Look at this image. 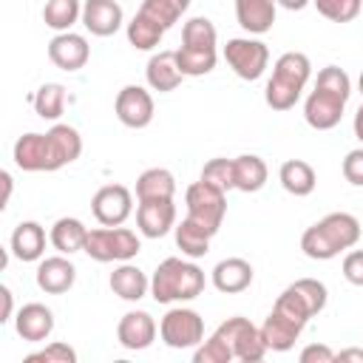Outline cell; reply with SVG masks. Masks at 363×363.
<instances>
[{"mask_svg": "<svg viewBox=\"0 0 363 363\" xmlns=\"http://www.w3.org/2000/svg\"><path fill=\"white\" fill-rule=\"evenodd\" d=\"M352 128H354V136L363 142V105L354 111V122H352Z\"/></svg>", "mask_w": 363, "mask_h": 363, "instance_id": "cell-48", "label": "cell"}, {"mask_svg": "<svg viewBox=\"0 0 363 363\" xmlns=\"http://www.w3.org/2000/svg\"><path fill=\"white\" fill-rule=\"evenodd\" d=\"M301 332H303V323L281 315L278 309H272L267 315V320L261 323V337L269 352H289L295 346V340L301 337Z\"/></svg>", "mask_w": 363, "mask_h": 363, "instance_id": "cell-21", "label": "cell"}, {"mask_svg": "<svg viewBox=\"0 0 363 363\" xmlns=\"http://www.w3.org/2000/svg\"><path fill=\"white\" fill-rule=\"evenodd\" d=\"M224 60L235 77L255 82L269 65V48L255 37H233L224 45Z\"/></svg>", "mask_w": 363, "mask_h": 363, "instance_id": "cell-11", "label": "cell"}, {"mask_svg": "<svg viewBox=\"0 0 363 363\" xmlns=\"http://www.w3.org/2000/svg\"><path fill=\"white\" fill-rule=\"evenodd\" d=\"M190 0H142L139 14H145L147 20H153L159 28H170L182 20V14L187 11Z\"/></svg>", "mask_w": 363, "mask_h": 363, "instance_id": "cell-33", "label": "cell"}, {"mask_svg": "<svg viewBox=\"0 0 363 363\" xmlns=\"http://www.w3.org/2000/svg\"><path fill=\"white\" fill-rule=\"evenodd\" d=\"M159 337L170 349H196L204 340V320L190 306H173L159 320Z\"/></svg>", "mask_w": 363, "mask_h": 363, "instance_id": "cell-9", "label": "cell"}, {"mask_svg": "<svg viewBox=\"0 0 363 363\" xmlns=\"http://www.w3.org/2000/svg\"><path fill=\"white\" fill-rule=\"evenodd\" d=\"M111 292L122 301H142L150 292V278L130 261H119V267L111 272Z\"/></svg>", "mask_w": 363, "mask_h": 363, "instance_id": "cell-25", "label": "cell"}, {"mask_svg": "<svg viewBox=\"0 0 363 363\" xmlns=\"http://www.w3.org/2000/svg\"><path fill=\"white\" fill-rule=\"evenodd\" d=\"M136 224L145 238H162L176 227V204L173 199H156V201H139L136 207Z\"/></svg>", "mask_w": 363, "mask_h": 363, "instance_id": "cell-18", "label": "cell"}, {"mask_svg": "<svg viewBox=\"0 0 363 363\" xmlns=\"http://www.w3.org/2000/svg\"><path fill=\"white\" fill-rule=\"evenodd\" d=\"M312 77V62L301 51H286L275 60L272 77L264 88V99L272 111H289L301 99L306 82Z\"/></svg>", "mask_w": 363, "mask_h": 363, "instance_id": "cell-5", "label": "cell"}, {"mask_svg": "<svg viewBox=\"0 0 363 363\" xmlns=\"http://www.w3.org/2000/svg\"><path fill=\"white\" fill-rule=\"evenodd\" d=\"M278 182H281V187L289 196L303 199V196H309L315 190L318 176H315V167L309 162H303V159H286L281 164V170H278Z\"/></svg>", "mask_w": 363, "mask_h": 363, "instance_id": "cell-27", "label": "cell"}, {"mask_svg": "<svg viewBox=\"0 0 363 363\" xmlns=\"http://www.w3.org/2000/svg\"><path fill=\"white\" fill-rule=\"evenodd\" d=\"M184 204H187V218L196 221L199 227H204L210 235H216L224 224L227 216V193L204 179L193 182L184 193Z\"/></svg>", "mask_w": 363, "mask_h": 363, "instance_id": "cell-8", "label": "cell"}, {"mask_svg": "<svg viewBox=\"0 0 363 363\" xmlns=\"http://www.w3.org/2000/svg\"><path fill=\"white\" fill-rule=\"evenodd\" d=\"M337 360L343 363V360H360L363 363V349H343V352H337Z\"/></svg>", "mask_w": 363, "mask_h": 363, "instance_id": "cell-47", "label": "cell"}, {"mask_svg": "<svg viewBox=\"0 0 363 363\" xmlns=\"http://www.w3.org/2000/svg\"><path fill=\"white\" fill-rule=\"evenodd\" d=\"M343 278L352 286H363V250H352L343 258Z\"/></svg>", "mask_w": 363, "mask_h": 363, "instance_id": "cell-42", "label": "cell"}, {"mask_svg": "<svg viewBox=\"0 0 363 363\" xmlns=\"http://www.w3.org/2000/svg\"><path fill=\"white\" fill-rule=\"evenodd\" d=\"M26 363H77V352H74L68 343L54 340V343H48V346L40 349V352L26 354Z\"/></svg>", "mask_w": 363, "mask_h": 363, "instance_id": "cell-40", "label": "cell"}, {"mask_svg": "<svg viewBox=\"0 0 363 363\" xmlns=\"http://www.w3.org/2000/svg\"><path fill=\"white\" fill-rule=\"evenodd\" d=\"M278 6H284L286 11H301V9H306L312 0H275Z\"/></svg>", "mask_w": 363, "mask_h": 363, "instance_id": "cell-46", "label": "cell"}, {"mask_svg": "<svg viewBox=\"0 0 363 363\" xmlns=\"http://www.w3.org/2000/svg\"><path fill=\"white\" fill-rule=\"evenodd\" d=\"M145 79L153 91L159 94H170L182 85L184 74L179 71V62H176V51H159L147 60L145 65Z\"/></svg>", "mask_w": 363, "mask_h": 363, "instance_id": "cell-22", "label": "cell"}, {"mask_svg": "<svg viewBox=\"0 0 363 363\" xmlns=\"http://www.w3.org/2000/svg\"><path fill=\"white\" fill-rule=\"evenodd\" d=\"M352 96V79L343 68L326 65L318 71L315 91H309L303 102V119L315 130H332L346 111V102Z\"/></svg>", "mask_w": 363, "mask_h": 363, "instance_id": "cell-2", "label": "cell"}, {"mask_svg": "<svg viewBox=\"0 0 363 363\" xmlns=\"http://www.w3.org/2000/svg\"><path fill=\"white\" fill-rule=\"evenodd\" d=\"M210 281L218 292L224 295H235V292H244L250 289L252 284V264L244 261V258H224L213 267L210 272Z\"/></svg>", "mask_w": 363, "mask_h": 363, "instance_id": "cell-20", "label": "cell"}, {"mask_svg": "<svg viewBox=\"0 0 363 363\" xmlns=\"http://www.w3.org/2000/svg\"><path fill=\"white\" fill-rule=\"evenodd\" d=\"M275 0H235V20L247 34H267L275 26Z\"/></svg>", "mask_w": 363, "mask_h": 363, "instance_id": "cell-23", "label": "cell"}, {"mask_svg": "<svg viewBox=\"0 0 363 363\" xmlns=\"http://www.w3.org/2000/svg\"><path fill=\"white\" fill-rule=\"evenodd\" d=\"M14 332L26 343H43L54 332V312L45 303H37V301L23 303L14 315Z\"/></svg>", "mask_w": 363, "mask_h": 363, "instance_id": "cell-17", "label": "cell"}, {"mask_svg": "<svg viewBox=\"0 0 363 363\" xmlns=\"http://www.w3.org/2000/svg\"><path fill=\"white\" fill-rule=\"evenodd\" d=\"M233 167H235V190L241 193H258L264 184H267V162L255 153H241L233 159Z\"/></svg>", "mask_w": 363, "mask_h": 363, "instance_id": "cell-29", "label": "cell"}, {"mask_svg": "<svg viewBox=\"0 0 363 363\" xmlns=\"http://www.w3.org/2000/svg\"><path fill=\"white\" fill-rule=\"evenodd\" d=\"M173 235H176V247L182 250V255H187V258H204L207 252H210V233L204 230V227H199L196 221H190L187 216L182 218V221H176V227H173Z\"/></svg>", "mask_w": 363, "mask_h": 363, "instance_id": "cell-30", "label": "cell"}, {"mask_svg": "<svg viewBox=\"0 0 363 363\" xmlns=\"http://www.w3.org/2000/svg\"><path fill=\"white\" fill-rule=\"evenodd\" d=\"M201 179L221 187L224 193L227 190H235V167H233V159H224V156H216L210 159L204 167H201Z\"/></svg>", "mask_w": 363, "mask_h": 363, "instance_id": "cell-39", "label": "cell"}, {"mask_svg": "<svg viewBox=\"0 0 363 363\" xmlns=\"http://www.w3.org/2000/svg\"><path fill=\"white\" fill-rule=\"evenodd\" d=\"M82 153V136L71 125H54L48 133H23L14 142L11 159L26 173H51L71 162H77Z\"/></svg>", "mask_w": 363, "mask_h": 363, "instance_id": "cell-1", "label": "cell"}, {"mask_svg": "<svg viewBox=\"0 0 363 363\" xmlns=\"http://www.w3.org/2000/svg\"><path fill=\"white\" fill-rule=\"evenodd\" d=\"M335 360H337V352H332L326 343H309L301 352V363H335Z\"/></svg>", "mask_w": 363, "mask_h": 363, "instance_id": "cell-43", "label": "cell"}, {"mask_svg": "<svg viewBox=\"0 0 363 363\" xmlns=\"http://www.w3.org/2000/svg\"><path fill=\"white\" fill-rule=\"evenodd\" d=\"M204 269L199 264L184 261V258H164L150 278V295L156 303H182V301H193L204 292Z\"/></svg>", "mask_w": 363, "mask_h": 363, "instance_id": "cell-4", "label": "cell"}, {"mask_svg": "<svg viewBox=\"0 0 363 363\" xmlns=\"http://www.w3.org/2000/svg\"><path fill=\"white\" fill-rule=\"evenodd\" d=\"M216 332L227 340V346L233 349V357L241 360V363H258L269 352L267 343H264V337H261V326H255L250 318L233 315Z\"/></svg>", "mask_w": 363, "mask_h": 363, "instance_id": "cell-10", "label": "cell"}, {"mask_svg": "<svg viewBox=\"0 0 363 363\" xmlns=\"http://www.w3.org/2000/svg\"><path fill=\"white\" fill-rule=\"evenodd\" d=\"M91 210L102 227H119L133 213V193L125 184H105L94 193Z\"/></svg>", "mask_w": 363, "mask_h": 363, "instance_id": "cell-12", "label": "cell"}, {"mask_svg": "<svg viewBox=\"0 0 363 363\" xmlns=\"http://www.w3.org/2000/svg\"><path fill=\"white\" fill-rule=\"evenodd\" d=\"M156 332H159V326H156L153 315L145 312V309H130V312H125V315L119 318V323H116V340H119L128 352H142V349H147V346L156 340Z\"/></svg>", "mask_w": 363, "mask_h": 363, "instance_id": "cell-14", "label": "cell"}, {"mask_svg": "<svg viewBox=\"0 0 363 363\" xmlns=\"http://www.w3.org/2000/svg\"><path fill=\"white\" fill-rule=\"evenodd\" d=\"M125 34H128V43L136 48V51H153L162 37H164V28H159L153 20H147L145 14H133V20L125 26Z\"/></svg>", "mask_w": 363, "mask_h": 363, "instance_id": "cell-34", "label": "cell"}, {"mask_svg": "<svg viewBox=\"0 0 363 363\" xmlns=\"http://www.w3.org/2000/svg\"><path fill=\"white\" fill-rule=\"evenodd\" d=\"M125 11L116 0H85L82 3V26L94 37H111L122 28Z\"/></svg>", "mask_w": 363, "mask_h": 363, "instance_id": "cell-19", "label": "cell"}, {"mask_svg": "<svg viewBox=\"0 0 363 363\" xmlns=\"http://www.w3.org/2000/svg\"><path fill=\"white\" fill-rule=\"evenodd\" d=\"M312 3L318 14L332 23H352L363 9V0H312Z\"/></svg>", "mask_w": 363, "mask_h": 363, "instance_id": "cell-38", "label": "cell"}, {"mask_svg": "<svg viewBox=\"0 0 363 363\" xmlns=\"http://www.w3.org/2000/svg\"><path fill=\"white\" fill-rule=\"evenodd\" d=\"M357 88H360V94H363V71H360V77H357Z\"/></svg>", "mask_w": 363, "mask_h": 363, "instance_id": "cell-49", "label": "cell"}, {"mask_svg": "<svg viewBox=\"0 0 363 363\" xmlns=\"http://www.w3.org/2000/svg\"><path fill=\"white\" fill-rule=\"evenodd\" d=\"M340 170H343V179H346L349 184L363 187V147L349 150L346 159H343V164H340Z\"/></svg>", "mask_w": 363, "mask_h": 363, "instance_id": "cell-41", "label": "cell"}, {"mask_svg": "<svg viewBox=\"0 0 363 363\" xmlns=\"http://www.w3.org/2000/svg\"><path fill=\"white\" fill-rule=\"evenodd\" d=\"M176 196V179L167 167H147L136 179V199L139 201H156V199H173Z\"/></svg>", "mask_w": 363, "mask_h": 363, "instance_id": "cell-28", "label": "cell"}, {"mask_svg": "<svg viewBox=\"0 0 363 363\" xmlns=\"http://www.w3.org/2000/svg\"><path fill=\"white\" fill-rule=\"evenodd\" d=\"M182 45L187 48H204V51H218V31L207 17H190L182 28Z\"/></svg>", "mask_w": 363, "mask_h": 363, "instance_id": "cell-36", "label": "cell"}, {"mask_svg": "<svg viewBox=\"0 0 363 363\" xmlns=\"http://www.w3.org/2000/svg\"><path fill=\"white\" fill-rule=\"evenodd\" d=\"M176 62H179V71L184 77H204L216 68L218 62V51H204V48H187V45H179L176 48Z\"/></svg>", "mask_w": 363, "mask_h": 363, "instance_id": "cell-35", "label": "cell"}, {"mask_svg": "<svg viewBox=\"0 0 363 363\" xmlns=\"http://www.w3.org/2000/svg\"><path fill=\"white\" fill-rule=\"evenodd\" d=\"M85 238H88V227L74 218V216H62L51 224V233H48V241L57 252L62 255H74L79 250H85Z\"/></svg>", "mask_w": 363, "mask_h": 363, "instance_id": "cell-26", "label": "cell"}, {"mask_svg": "<svg viewBox=\"0 0 363 363\" xmlns=\"http://www.w3.org/2000/svg\"><path fill=\"white\" fill-rule=\"evenodd\" d=\"M326 301H329V292L318 278H298L278 295L272 309H278L281 315L306 326L318 312L326 309Z\"/></svg>", "mask_w": 363, "mask_h": 363, "instance_id": "cell-6", "label": "cell"}, {"mask_svg": "<svg viewBox=\"0 0 363 363\" xmlns=\"http://www.w3.org/2000/svg\"><path fill=\"white\" fill-rule=\"evenodd\" d=\"M230 360H235L233 349L227 346V340L218 332H213L207 340H201L193 352V363H230Z\"/></svg>", "mask_w": 363, "mask_h": 363, "instance_id": "cell-37", "label": "cell"}, {"mask_svg": "<svg viewBox=\"0 0 363 363\" xmlns=\"http://www.w3.org/2000/svg\"><path fill=\"white\" fill-rule=\"evenodd\" d=\"M0 298H3V312H0V323H9L11 320V309H14V298H11V289L3 284L0 286Z\"/></svg>", "mask_w": 363, "mask_h": 363, "instance_id": "cell-44", "label": "cell"}, {"mask_svg": "<svg viewBox=\"0 0 363 363\" xmlns=\"http://www.w3.org/2000/svg\"><path fill=\"white\" fill-rule=\"evenodd\" d=\"M34 281L37 286L45 292V295H62L74 286L77 281V267L68 261V255H48V258H40L37 264V272H34Z\"/></svg>", "mask_w": 363, "mask_h": 363, "instance_id": "cell-16", "label": "cell"}, {"mask_svg": "<svg viewBox=\"0 0 363 363\" xmlns=\"http://www.w3.org/2000/svg\"><path fill=\"white\" fill-rule=\"evenodd\" d=\"M139 250H142L139 235L119 224V227L88 230L82 252H88V258H94L99 264H111V261H130V258L139 255Z\"/></svg>", "mask_w": 363, "mask_h": 363, "instance_id": "cell-7", "label": "cell"}, {"mask_svg": "<svg viewBox=\"0 0 363 363\" xmlns=\"http://www.w3.org/2000/svg\"><path fill=\"white\" fill-rule=\"evenodd\" d=\"M0 182H3V199H0V207H6V204H9V199H11V187H14L11 173H9V170H3V173H0Z\"/></svg>", "mask_w": 363, "mask_h": 363, "instance_id": "cell-45", "label": "cell"}, {"mask_svg": "<svg viewBox=\"0 0 363 363\" xmlns=\"http://www.w3.org/2000/svg\"><path fill=\"white\" fill-rule=\"evenodd\" d=\"M31 102H34V111H37L40 119L57 122L62 116V111H65V88L60 82H45V85H40L34 91Z\"/></svg>", "mask_w": 363, "mask_h": 363, "instance_id": "cell-32", "label": "cell"}, {"mask_svg": "<svg viewBox=\"0 0 363 363\" xmlns=\"http://www.w3.org/2000/svg\"><path fill=\"white\" fill-rule=\"evenodd\" d=\"M91 57V45L82 34H74V31H60L57 37H51L48 43V60L60 68V71H79L85 68Z\"/></svg>", "mask_w": 363, "mask_h": 363, "instance_id": "cell-15", "label": "cell"}, {"mask_svg": "<svg viewBox=\"0 0 363 363\" xmlns=\"http://www.w3.org/2000/svg\"><path fill=\"white\" fill-rule=\"evenodd\" d=\"M360 241V221L352 213H329L301 235V250L312 261H329Z\"/></svg>", "mask_w": 363, "mask_h": 363, "instance_id": "cell-3", "label": "cell"}, {"mask_svg": "<svg viewBox=\"0 0 363 363\" xmlns=\"http://www.w3.org/2000/svg\"><path fill=\"white\" fill-rule=\"evenodd\" d=\"M113 111H116V119L125 125V128H133V130H142L153 122V96L147 88L142 85H125L119 94H116V102H113Z\"/></svg>", "mask_w": 363, "mask_h": 363, "instance_id": "cell-13", "label": "cell"}, {"mask_svg": "<svg viewBox=\"0 0 363 363\" xmlns=\"http://www.w3.org/2000/svg\"><path fill=\"white\" fill-rule=\"evenodd\" d=\"M82 20V3L79 0H45L43 6V23L48 28L60 31H71V26Z\"/></svg>", "mask_w": 363, "mask_h": 363, "instance_id": "cell-31", "label": "cell"}, {"mask_svg": "<svg viewBox=\"0 0 363 363\" xmlns=\"http://www.w3.org/2000/svg\"><path fill=\"white\" fill-rule=\"evenodd\" d=\"M9 250L20 261H40L45 252V230L40 221H20L11 233Z\"/></svg>", "mask_w": 363, "mask_h": 363, "instance_id": "cell-24", "label": "cell"}]
</instances>
